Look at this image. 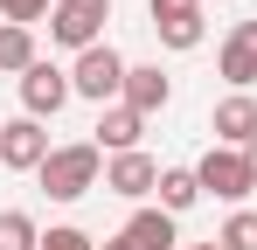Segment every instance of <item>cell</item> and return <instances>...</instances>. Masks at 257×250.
Masks as SVG:
<instances>
[{"label": "cell", "mask_w": 257, "mask_h": 250, "mask_svg": "<svg viewBox=\"0 0 257 250\" xmlns=\"http://www.w3.org/2000/svg\"><path fill=\"white\" fill-rule=\"evenodd\" d=\"M97 174H104L97 139H77V146H56L42 160V188H49V202H77V195L97 188Z\"/></svg>", "instance_id": "6da1fadb"}, {"label": "cell", "mask_w": 257, "mask_h": 250, "mask_svg": "<svg viewBox=\"0 0 257 250\" xmlns=\"http://www.w3.org/2000/svg\"><path fill=\"white\" fill-rule=\"evenodd\" d=\"M125 70H132L125 56H118L111 42H97V49H84V56L70 63V90L90 97V104L104 111V104H118V97H125Z\"/></svg>", "instance_id": "7a4b0ae2"}, {"label": "cell", "mask_w": 257, "mask_h": 250, "mask_svg": "<svg viewBox=\"0 0 257 250\" xmlns=\"http://www.w3.org/2000/svg\"><path fill=\"white\" fill-rule=\"evenodd\" d=\"M104 21H111V0H56L49 7V42H63V49H97L104 42Z\"/></svg>", "instance_id": "3957f363"}, {"label": "cell", "mask_w": 257, "mask_h": 250, "mask_svg": "<svg viewBox=\"0 0 257 250\" xmlns=\"http://www.w3.org/2000/svg\"><path fill=\"white\" fill-rule=\"evenodd\" d=\"M195 181H202V195H215V202H243V195L257 188L250 153H236V146H209L202 167H195Z\"/></svg>", "instance_id": "277c9868"}, {"label": "cell", "mask_w": 257, "mask_h": 250, "mask_svg": "<svg viewBox=\"0 0 257 250\" xmlns=\"http://www.w3.org/2000/svg\"><path fill=\"white\" fill-rule=\"evenodd\" d=\"M146 14H153V35H160V49H202V35H209L202 0H146Z\"/></svg>", "instance_id": "5b68a950"}, {"label": "cell", "mask_w": 257, "mask_h": 250, "mask_svg": "<svg viewBox=\"0 0 257 250\" xmlns=\"http://www.w3.org/2000/svg\"><path fill=\"white\" fill-rule=\"evenodd\" d=\"M49 153H56V146H49L42 118H7L0 125V167H7V174H42Z\"/></svg>", "instance_id": "8992f818"}, {"label": "cell", "mask_w": 257, "mask_h": 250, "mask_svg": "<svg viewBox=\"0 0 257 250\" xmlns=\"http://www.w3.org/2000/svg\"><path fill=\"white\" fill-rule=\"evenodd\" d=\"M70 97H77V90H70V70H56V63H35V70L21 77V118H56Z\"/></svg>", "instance_id": "52a82bcc"}, {"label": "cell", "mask_w": 257, "mask_h": 250, "mask_svg": "<svg viewBox=\"0 0 257 250\" xmlns=\"http://www.w3.org/2000/svg\"><path fill=\"white\" fill-rule=\"evenodd\" d=\"M209 132H215V146L250 153V146H257V97H250V90H229V97L209 111Z\"/></svg>", "instance_id": "ba28073f"}, {"label": "cell", "mask_w": 257, "mask_h": 250, "mask_svg": "<svg viewBox=\"0 0 257 250\" xmlns=\"http://www.w3.org/2000/svg\"><path fill=\"white\" fill-rule=\"evenodd\" d=\"M104 188L125 195V202H139V195L160 188V160H153V153H111V160H104Z\"/></svg>", "instance_id": "9c48e42d"}, {"label": "cell", "mask_w": 257, "mask_h": 250, "mask_svg": "<svg viewBox=\"0 0 257 250\" xmlns=\"http://www.w3.org/2000/svg\"><path fill=\"white\" fill-rule=\"evenodd\" d=\"M118 104H132L139 118H153V111H167V104H174V77L160 70V63H132V70H125V97H118Z\"/></svg>", "instance_id": "30bf717a"}, {"label": "cell", "mask_w": 257, "mask_h": 250, "mask_svg": "<svg viewBox=\"0 0 257 250\" xmlns=\"http://www.w3.org/2000/svg\"><path fill=\"white\" fill-rule=\"evenodd\" d=\"M215 70L236 83V90H250V83H257V21H236V28L222 35V49H215Z\"/></svg>", "instance_id": "8fae6325"}, {"label": "cell", "mask_w": 257, "mask_h": 250, "mask_svg": "<svg viewBox=\"0 0 257 250\" xmlns=\"http://www.w3.org/2000/svg\"><path fill=\"white\" fill-rule=\"evenodd\" d=\"M118 243H125V250H174L181 236H174V215L153 202V208H132V222L118 229Z\"/></svg>", "instance_id": "7c38bea8"}, {"label": "cell", "mask_w": 257, "mask_h": 250, "mask_svg": "<svg viewBox=\"0 0 257 250\" xmlns=\"http://www.w3.org/2000/svg\"><path fill=\"white\" fill-rule=\"evenodd\" d=\"M139 132H146V118L132 104H104L97 111V153H139Z\"/></svg>", "instance_id": "4fadbf2b"}, {"label": "cell", "mask_w": 257, "mask_h": 250, "mask_svg": "<svg viewBox=\"0 0 257 250\" xmlns=\"http://www.w3.org/2000/svg\"><path fill=\"white\" fill-rule=\"evenodd\" d=\"M153 195H160L167 215H188V208L202 202V181H195V167H160V188Z\"/></svg>", "instance_id": "5bb4252c"}, {"label": "cell", "mask_w": 257, "mask_h": 250, "mask_svg": "<svg viewBox=\"0 0 257 250\" xmlns=\"http://www.w3.org/2000/svg\"><path fill=\"white\" fill-rule=\"evenodd\" d=\"M42 56H35V28H14V21H0V70H14V77H28Z\"/></svg>", "instance_id": "9a60e30c"}, {"label": "cell", "mask_w": 257, "mask_h": 250, "mask_svg": "<svg viewBox=\"0 0 257 250\" xmlns=\"http://www.w3.org/2000/svg\"><path fill=\"white\" fill-rule=\"evenodd\" d=\"M0 250H42V229L28 208H0Z\"/></svg>", "instance_id": "2e32d148"}, {"label": "cell", "mask_w": 257, "mask_h": 250, "mask_svg": "<svg viewBox=\"0 0 257 250\" xmlns=\"http://www.w3.org/2000/svg\"><path fill=\"white\" fill-rule=\"evenodd\" d=\"M215 243H222V250H257V208H236V215L222 222Z\"/></svg>", "instance_id": "e0dca14e"}, {"label": "cell", "mask_w": 257, "mask_h": 250, "mask_svg": "<svg viewBox=\"0 0 257 250\" xmlns=\"http://www.w3.org/2000/svg\"><path fill=\"white\" fill-rule=\"evenodd\" d=\"M49 7H56V0H0V21H14V28H35V21H49Z\"/></svg>", "instance_id": "ac0fdd59"}, {"label": "cell", "mask_w": 257, "mask_h": 250, "mask_svg": "<svg viewBox=\"0 0 257 250\" xmlns=\"http://www.w3.org/2000/svg\"><path fill=\"white\" fill-rule=\"evenodd\" d=\"M42 250H97V243H90V236L77 229V222H56V229L42 236Z\"/></svg>", "instance_id": "d6986e66"}, {"label": "cell", "mask_w": 257, "mask_h": 250, "mask_svg": "<svg viewBox=\"0 0 257 250\" xmlns=\"http://www.w3.org/2000/svg\"><path fill=\"white\" fill-rule=\"evenodd\" d=\"M97 250H125V243H118V236H111V243H97Z\"/></svg>", "instance_id": "ffe728a7"}, {"label": "cell", "mask_w": 257, "mask_h": 250, "mask_svg": "<svg viewBox=\"0 0 257 250\" xmlns=\"http://www.w3.org/2000/svg\"><path fill=\"white\" fill-rule=\"evenodd\" d=\"M188 250H222V243H188Z\"/></svg>", "instance_id": "44dd1931"}, {"label": "cell", "mask_w": 257, "mask_h": 250, "mask_svg": "<svg viewBox=\"0 0 257 250\" xmlns=\"http://www.w3.org/2000/svg\"><path fill=\"white\" fill-rule=\"evenodd\" d=\"M250 174H257V146H250Z\"/></svg>", "instance_id": "7402d4cb"}, {"label": "cell", "mask_w": 257, "mask_h": 250, "mask_svg": "<svg viewBox=\"0 0 257 250\" xmlns=\"http://www.w3.org/2000/svg\"><path fill=\"white\" fill-rule=\"evenodd\" d=\"M202 7H209V0H202ZM215 7H222V0H215Z\"/></svg>", "instance_id": "603a6c76"}]
</instances>
